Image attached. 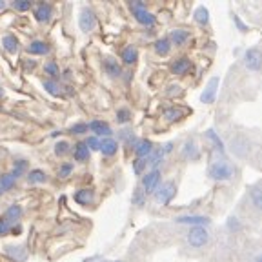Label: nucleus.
I'll return each instance as SVG.
<instances>
[{"label":"nucleus","mask_w":262,"mask_h":262,"mask_svg":"<svg viewBox=\"0 0 262 262\" xmlns=\"http://www.w3.org/2000/svg\"><path fill=\"white\" fill-rule=\"evenodd\" d=\"M208 175L211 177L213 180H221V182H224V180L233 179L235 169L228 160H217V162H213L211 166H209Z\"/></svg>","instance_id":"f257e3e1"},{"label":"nucleus","mask_w":262,"mask_h":262,"mask_svg":"<svg viewBox=\"0 0 262 262\" xmlns=\"http://www.w3.org/2000/svg\"><path fill=\"white\" fill-rule=\"evenodd\" d=\"M129 8H131V13H133V16H135V20L139 22V24H142V26H155V16L147 11L146 4H144V2H140V0H137V2H131Z\"/></svg>","instance_id":"f03ea898"},{"label":"nucleus","mask_w":262,"mask_h":262,"mask_svg":"<svg viewBox=\"0 0 262 262\" xmlns=\"http://www.w3.org/2000/svg\"><path fill=\"white\" fill-rule=\"evenodd\" d=\"M177 195V186L175 182H164L160 184L159 188L155 189V199L159 204L162 206H168L169 202L173 201V196Z\"/></svg>","instance_id":"7ed1b4c3"},{"label":"nucleus","mask_w":262,"mask_h":262,"mask_svg":"<svg viewBox=\"0 0 262 262\" xmlns=\"http://www.w3.org/2000/svg\"><path fill=\"white\" fill-rule=\"evenodd\" d=\"M209 242V233L206 228H201V226H196V228H191L188 233V244L191 248H202Z\"/></svg>","instance_id":"20e7f679"},{"label":"nucleus","mask_w":262,"mask_h":262,"mask_svg":"<svg viewBox=\"0 0 262 262\" xmlns=\"http://www.w3.org/2000/svg\"><path fill=\"white\" fill-rule=\"evenodd\" d=\"M78 26L84 33H91L95 28H97V16H95V11L91 8H84L80 11V16H78Z\"/></svg>","instance_id":"39448f33"},{"label":"nucleus","mask_w":262,"mask_h":262,"mask_svg":"<svg viewBox=\"0 0 262 262\" xmlns=\"http://www.w3.org/2000/svg\"><path fill=\"white\" fill-rule=\"evenodd\" d=\"M244 66L250 71H258L262 68V51L251 48L244 53Z\"/></svg>","instance_id":"423d86ee"},{"label":"nucleus","mask_w":262,"mask_h":262,"mask_svg":"<svg viewBox=\"0 0 262 262\" xmlns=\"http://www.w3.org/2000/svg\"><path fill=\"white\" fill-rule=\"evenodd\" d=\"M160 186V169H151L149 173H146L142 179V188L144 193H155V189Z\"/></svg>","instance_id":"0eeeda50"},{"label":"nucleus","mask_w":262,"mask_h":262,"mask_svg":"<svg viewBox=\"0 0 262 262\" xmlns=\"http://www.w3.org/2000/svg\"><path fill=\"white\" fill-rule=\"evenodd\" d=\"M175 222L177 224H188L191 228H196V226L204 228V226H209L211 221L208 217H202V215H182V217H177Z\"/></svg>","instance_id":"6e6552de"},{"label":"nucleus","mask_w":262,"mask_h":262,"mask_svg":"<svg viewBox=\"0 0 262 262\" xmlns=\"http://www.w3.org/2000/svg\"><path fill=\"white\" fill-rule=\"evenodd\" d=\"M219 77H213L211 80L208 82V86H206V90L202 91L201 95V102L204 104H213L215 102V97H217V90H219Z\"/></svg>","instance_id":"1a4fd4ad"},{"label":"nucleus","mask_w":262,"mask_h":262,"mask_svg":"<svg viewBox=\"0 0 262 262\" xmlns=\"http://www.w3.org/2000/svg\"><path fill=\"white\" fill-rule=\"evenodd\" d=\"M4 253L11 258L13 262H26L28 260V251L24 246H6Z\"/></svg>","instance_id":"9d476101"},{"label":"nucleus","mask_w":262,"mask_h":262,"mask_svg":"<svg viewBox=\"0 0 262 262\" xmlns=\"http://www.w3.org/2000/svg\"><path fill=\"white\" fill-rule=\"evenodd\" d=\"M88 127H90L91 131H93V137H104V139H107V137H111V126L110 124H106L104 120H93V122L88 124Z\"/></svg>","instance_id":"9b49d317"},{"label":"nucleus","mask_w":262,"mask_h":262,"mask_svg":"<svg viewBox=\"0 0 262 262\" xmlns=\"http://www.w3.org/2000/svg\"><path fill=\"white\" fill-rule=\"evenodd\" d=\"M98 151L102 153L104 157H113L115 153L119 151V142L115 139H111V137H107V139H102L100 140V149Z\"/></svg>","instance_id":"f8f14e48"},{"label":"nucleus","mask_w":262,"mask_h":262,"mask_svg":"<svg viewBox=\"0 0 262 262\" xmlns=\"http://www.w3.org/2000/svg\"><path fill=\"white\" fill-rule=\"evenodd\" d=\"M151 151H153L151 140H147V139L137 140V144H135V155L139 157V159H147V157L151 155Z\"/></svg>","instance_id":"ddd939ff"},{"label":"nucleus","mask_w":262,"mask_h":262,"mask_svg":"<svg viewBox=\"0 0 262 262\" xmlns=\"http://www.w3.org/2000/svg\"><path fill=\"white\" fill-rule=\"evenodd\" d=\"M51 15H53V9H51L49 4H37V8H35V20L42 24V22H48L51 18Z\"/></svg>","instance_id":"4468645a"},{"label":"nucleus","mask_w":262,"mask_h":262,"mask_svg":"<svg viewBox=\"0 0 262 262\" xmlns=\"http://www.w3.org/2000/svg\"><path fill=\"white\" fill-rule=\"evenodd\" d=\"M189 70H191V62H189V58H186V57L177 58V60L171 64L173 75H186Z\"/></svg>","instance_id":"2eb2a0df"},{"label":"nucleus","mask_w":262,"mask_h":262,"mask_svg":"<svg viewBox=\"0 0 262 262\" xmlns=\"http://www.w3.org/2000/svg\"><path fill=\"white\" fill-rule=\"evenodd\" d=\"M2 217L8 219L13 226H16V224H18V221H20V217H22V208L18 204H11L4 211V215H2Z\"/></svg>","instance_id":"dca6fc26"},{"label":"nucleus","mask_w":262,"mask_h":262,"mask_svg":"<svg viewBox=\"0 0 262 262\" xmlns=\"http://www.w3.org/2000/svg\"><path fill=\"white\" fill-rule=\"evenodd\" d=\"M93 196H95L93 189H88V188L78 189V191H75V202L80 206H88L93 202Z\"/></svg>","instance_id":"f3484780"},{"label":"nucleus","mask_w":262,"mask_h":262,"mask_svg":"<svg viewBox=\"0 0 262 262\" xmlns=\"http://www.w3.org/2000/svg\"><path fill=\"white\" fill-rule=\"evenodd\" d=\"M182 157L188 160H196L201 157V151H199V147L193 140H188V142L182 146Z\"/></svg>","instance_id":"a211bd4d"},{"label":"nucleus","mask_w":262,"mask_h":262,"mask_svg":"<svg viewBox=\"0 0 262 262\" xmlns=\"http://www.w3.org/2000/svg\"><path fill=\"white\" fill-rule=\"evenodd\" d=\"M189 38V33L186 29H173L171 35H169V42L175 46H184Z\"/></svg>","instance_id":"6ab92c4d"},{"label":"nucleus","mask_w":262,"mask_h":262,"mask_svg":"<svg viewBox=\"0 0 262 262\" xmlns=\"http://www.w3.org/2000/svg\"><path fill=\"white\" fill-rule=\"evenodd\" d=\"M120 58H122L124 64L131 66V64H135L137 58H139V51H137L133 46H127V48L122 49V53H120Z\"/></svg>","instance_id":"aec40b11"},{"label":"nucleus","mask_w":262,"mask_h":262,"mask_svg":"<svg viewBox=\"0 0 262 262\" xmlns=\"http://www.w3.org/2000/svg\"><path fill=\"white\" fill-rule=\"evenodd\" d=\"M2 46H4V49L8 51V53H16L18 51V46H20V42H18V38L15 37V35H6L4 38H2Z\"/></svg>","instance_id":"412c9836"},{"label":"nucleus","mask_w":262,"mask_h":262,"mask_svg":"<svg viewBox=\"0 0 262 262\" xmlns=\"http://www.w3.org/2000/svg\"><path fill=\"white\" fill-rule=\"evenodd\" d=\"M48 51H49V46L44 40H33L28 46V53L31 55H46Z\"/></svg>","instance_id":"4be33fe9"},{"label":"nucleus","mask_w":262,"mask_h":262,"mask_svg":"<svg viewBox=\"0 0 262 262\" xmlns=\"http://www.w3.org/2000/svg\"><path fill=\"white\" fill-rule=\"evenodd\" d=\"M73 157L77 162H86L88 159H90V149L86 147V144L84 142H78L77 146H75L73 149Z\"/></svg>","instance_id":"5701e85b"},{"label":"nucleus","mask_w":262,"mask_h":262,"mask_svg":"<svg viewBox=\"0 0 262 262\" xmlns=\"http://www.w3.org/2000/svg\"><path fill=\"white\" fill-rule=\"evenodd\" d=\"M48 180V175H46L42 169H31L28 173V182L29 184H44Z\"/></svg>","instance_id":"b1692460"},{"label":"nucleus","mask_w":262,"mask_h":262,"mask_svg":"<svg viewBox=\"0 0 262 262\" xmlns=\"http://www.w3.org/2000/svg\"><path fill=\"white\" fill-rule=\"evenodd\" d=\"M186 115V110H180V107H169V110L164 111V119L169 120V122H177Z\"/></svg>","instance_id":"393cba45"},{"label":"nucleus","mask_w":262,"mask_h":262,"mask_svg":"<svg viewBox=\"0 0 262 262\" xmlns=\"http://www.w3.org/2000/svg\"><path fill=\"white\" fill-rule=\"evenodd\" d=\"M15 182H16V179L11 175V173H4V175H0V191L2 193L9 191V189L15 186Z\"/></svg>","instance_id":"a878e982"},{"label":"nucleus","mask_w":262,"mask_h":262,"mask_svg":"<svg viewBox=\"0 0 262 262\" xmlns=\"http://www.w3.org/2000/svg\"><path fill=\"white\" fill-rule=\"evenodd\" d=\"M169 49H171L169 38H159V40L155 42V51H157V55H160V57H166V55L169 53Z\"/></svg>","instance_id":"bb28decb"},{"label":"nucleus","mask_w":262,"mask_h":262,"mask_svg":"<svg viewBox=\"0 0 262 262\" xmlns=\"http://www.w3.org/2000/svg\"><path fill=\"white\" fill-rule=\"evenodd\" d=\"M104 70H106V75H110V77H119L120 75V66L113 58H106L104 60Z\"/></svg>","instance_id":"cd10ccee"},{"label":"nucleus","mask_w":262,"mask_h":262,"mask_svg":"<svg viewBox=\"0 0 262 262\" xmlns=\"http://www.w3.org/2000/svg\"><path fill=\"white\" fill-rule=\"evenodd\" d=\"M195 20H196V24H201V26L208 24V22H209V11H208V8H204V6L196 8L195 9Z\"/></svg>","instance_id":"c85d7f7f"},{"label":"nucleus","mask_w":262,"mask_h":262,"mask_svg":"<svg viewBox=\"0 0 262 262\" xmlns=\"http://www.w3.org/2000/svg\"><path fill=\"white\" fill-rule=\"evenodd\" d=\"M251 204L255 206V209L262 211V184L251 189Z\"/></svg>","instance_id":"c756f323"},{"label":"nucleus","mask_w":262,"mask_h":262,"mask_svg":"<svg viewBox=\"0 0 262 262\" xmlns=\"http://www.w3.org/2000/svg\"><path fill=\"white\" fill-rule=\"evenodd\" d=\"M42 86H44V90L48 91L49 95H53V97H60V95H62L60 86H58L55 80H44V82H42Z\"/></svg>","instance_id":"7c9ffc66"},{"label":"nucleus","mask_w":262,"mask_h":262,"mask_svg":"<svg viewBox=\"0 0 262 262\" xmlns=\"http://www.w3.org/2000/svg\"><path fill=\"white\" fill-rule=\"evenodd\" d=\"M26 169H28V162H26V160H16V162L13 164V171H11V175L15 177V179H18V177L24 175Z\"/></svg>","instance_id":"2f4dec72"},{"label":"nucleus","mask_w":262,"mask_h":262,"mask_svg":"<svg viewBox=\"0 0 262 262\" xmlns=\"http://www.w3.org/2000/svg\"><path fill=\"white\" fill-rule=\"evenodd\" d=\"M11 6L16 9V11L26 13V11H29V9H31L33 2H31V0H15V2H13Z\"/></svg>","instance_id":"473e14b6"},{"label":"nucleus","mask_w":262,"mask_h":262,"mask_svg":"<svg viewBox=\"0 0 262 262\" xmlns=\"http://www.w3.org/2000/svg\"><path fill=\"white\" fill-rule=\"evenodd\" d=\"M13 231V224L8 221V219L0 217V237H6Z\"/></svg>","instance_id":"72a5a7b5"},{"label":"nucleus","mask_w":262,"mask_h":262,"mask_svg":"<svg viewBox=\"0 0 262 262\" xmlns=\"http://www.w3.org/2000/svg\"><path fill=\"white\" fill-rule=\"evenodd\" d=\"M206 135H208V139L211 140V142L215 144V146H217L219 151L224 153V144H222V140L219 139V135L215 133V131H213V129H208V133H206Z\"/></svg>","instance_id":"f704fd0d"},{"label":"nucleus","mask_w":262,"mask_h":262,"mask_svg":"<svg viewBox=\"0 0 262 262\" xmlns=\"http://www.w3.org/2000/svg\"><path fill=\"white\" fill-rule=\"evenodd\" d=\"M44 70H46V73H48L49 77H51V80H53V78H57V77H58V66L55 64L53 60L46 62Z\"/></svg>","instance_id":"c9c22d12"},{"label":"nucleus","mask_w":262,"mask_h":262,"mask_svg":"<svg viewBox=\"0 0 262 262\" xmlns=\"http://www.w3.org/2000/svg\"><path fill=\"white\" fill-rule=\"evenodd\" d=\"M55 153H57L58 157L68 155V153H70V142H66V140L57 142V144H55Z\"/></svg>","instance_id":"e433bc0d"},{"label":"nucleus","mask_w":262,"mask_h":262,"mask_svg":"<svg viewBox=\"0 0 262 262\" xmlns=\"http://www.w3.org/2000/svg\"><path fill=\"white\" fill-rule=\"evenodd\" d=\"M88 124H84V122H78V124H75V126H71L70 127V133L71 135H84V133H88Z\"/></svg>","instance_id":"4c0bfd02"},{"label":"nucleus","mask_w":262,"mask_h":262,"mask_svg":"<svg viewBox=\"0 0 262 262\" xmlns=\"http://www.w3.org/2000/svg\"><path fill=\"white\" fill-rule=\"evenodd\" d=\"M84 144H86V147L90 151H98L100 149V139H97V137H88Z\"/></svg>","instance_id":"58836bf2"},{"label":"nucleus","mask_w":262,"mask_h":262,"mask_svg":"<svg viewBox=\"0 0 262 262\" xmlns=\"http://www.w3.org/2000/svg\"><path fill=\"white\" fill-rule=\"evenodd\" d=\"M71 173H73V164H70V162L62 164L60 169H58V177H60V179H66V177H70Z\"/></svg>","instance_id":"ea45409f"},{"label":"nucleus","mask_w":262,"mask_h":262,"mask_svg":"<svg viewBox=\"0 0 262 262\" xmlns=\"http://www.w3.org/2000/svg\"><path fill=\"white\" fill-rule=\"evenodd\" d=\"M131 119V113L127 110H119L117 111V122L119 124H126Z\"/></svg>","instance_id":"a19ab883"},{"label":"nucleus","mask_w":262,"mask_h":262,"mask_svg":"<svg viewBox=\"0 0 262 262\" xmlns=\"http://www.w3.org/2000/svg\"><path fill=\"white\" fill-rule=\"evenodd\" d=\"M147 166L146 159H137L135 162H133V171L137 173V175H140V173L144 171V168Z\"/></svg>","instance_id":"79ce46f5"},{"label":"nucleus","mask_w":262,"mask_h":262,"mask_svg":"<svg viewBox=\"0 0 262 262\" xmlns=\"http://www.w3.org/2000/svg\"><path fill=\"white\" fill-rule=\"evenodd\" d=\"M133 202H135L137 206H142L144 204V191L142 189H135V193H133Z\"/></svg>","instance_id":"37998d69"},{"label":"nucleus","mask_w":262,"mask_h":262,"mask_svg":"<svg viewBox=\"0 0 262 262\" xmlns=\"http://www.w3.org/2000/svg\"><path fill=\"white\" fill-rule=\"evenodd\" d=\"M228 228L229 229H233V231H237V229H241V224H238V221L235 217H231L228 221Z\"/></svg>","instance_id":"c03bdc74"},{"label":"nucleus","mask_w":262,"mask_h":262,"mask_svg":"<svg viewBox=\"0 0 262 262\" xmlns=\"http://www.w3.org/2000/svg\"><path fill=\"white\" fill-rule=\"evenodd\" d=\"M233 20H235V24L238 26V29H241V31H248V26L242 24V20H241V18H238L237 15H233Z\"/></svg>","instance_id":"a18cd8bd"},{"label":"nucleus","mask_w":262,"mask_h":262,"mask_svg":"<svg viewBox=\"0 0 262 262\" xmlns=\"http://www.w3.org/2000/svg\"><path fill=\"white\" fill-rule=\"evenodd\" d=\"M169 90H171V91H168V95H171V97H173V95H179L182 88H180V86H169Z\"/></svg>","instance_id":"49530a36"},{"label":"nucleus","mask_w":262,"mask_h":262,"mask_svg":"<svg viewBox=\"0 0 262 262\" xmlns=\"http://www.w3.org/2000/svg\"><path fill=\"white\" fill-rule=\"evenodd\" d=\"M4 9H6V2L4 0H0V11H4Z\"/></svg>","instance_id":"de8ad7c7"},{"label":"nucleus","mask_w":262,"mask_h":262,"mask_svg":"<svg viewBox=\"0 0 262 262\" xmlns=\"http://www.w3.org/2000/svg\"><path fill=\"white\" fill-rule=\"evenodd\" d=\"M255 262H262V253H260V255H258V257H257V258H255Z\"/></svg>","instance_id":"09e8293b"},{"label":"nucleus","mask_w":262,"mask_h":262,"mask_svg":"<svg viewBox=\"0 0 262 262\" xmlns=\"http://www.w3.org/2000/svg\"><path fill=\"white\" fill-rule=\"evenodd\" d=\"M102 262H122V260H102Z\"/></svg>","instance_id":"8fccbe9b"},{"label":"nucleus","mask_w":262,"mask_h":262,"mask_svg":"<svg viewBox=\"0 0 262 262\" xmlns=\"http://www.w3.org/2000/svg\"><path fill=\"white\" fill-rule=\"evenodd\" d=\"M2 95H4V91H2V88H0V98H2Z\"/></svg>","instance_id":"3c124183"},{"label":"nucleus","mask_w":262,"mask_h":262,"mask_svg":"<svg viewBox=\"0 0 262 262\" xmlns=\"http://www.w3.org/2000/svg\"><path fill=\"white\" fill-rule=\"evenodd\" d=\"M0 196H2V191H0Z\"/></svg>","instance_id":"603ef678"}]
</instances>
